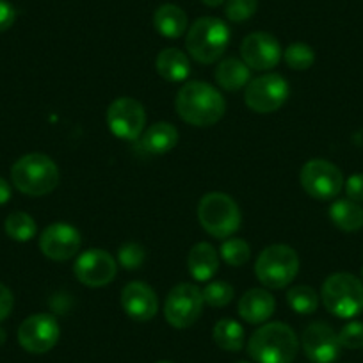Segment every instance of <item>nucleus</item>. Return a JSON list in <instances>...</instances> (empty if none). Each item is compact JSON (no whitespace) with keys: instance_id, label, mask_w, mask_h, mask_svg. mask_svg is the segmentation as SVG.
Listing matches in <instances>:
<instances>
[{"instance_id":"15","label":"nucleus","mask_w":363,"mask_h":363,"mask_svg":"<svg viewBox=\"0 0 363 363\" xmlns=\"http://www.w3.org/2000/svg\"><path fill=\"white\" fill-rule=\"evenodd\" d=\"M240 55L250 69L267 72L280 62L281 47L272 34L253 33L244 38L240 45Z\"/></svg>"},{"instance_id":"30","label":"nucleus","mask_w":363,"mask_h":363,"mask_svg":"<svg viewBox=\"0 0 363 363\" xmlns=\"http://www.w3.org/2000/svg\"><path fill=\"white\" fill-rule=\"evenodd\" d=\"M201 292H203V301L207 303V305L214 306V308L226 306L232 301L233 296H235V291H233L232 285L221 280L211 281Z\"/></svg>"},{"instance_id":"31","label":"nucleus","mask_w":363,"mask_h":363,"mask_svg":"<svg viewBox=\"0 0 363 363\" xmlns=\"http://www.w3.org/2000/svg\"><path fill=\"white\" fill-rule=\"evenodd\" d=\"M146 251L141 244L138 242H127L118 250V262L127 271H134L145 264Z\"/></svg>"},{"instance_id":"34","label":"nucleus","mask_w":363,"mask_h":363,"mask_svg":"<svg viewBox=\"0 0 363 363\" xmlns=\"http://www.w3.org/2000/svg\"><path fill=\"white\" fill-rule=\"evenodd\" d=\"M345 193H347L349 200L362 203L363 201V173H356L347 178L345 182Z\"/></svg>"},{"instance_id":"29","label":"nucleus","mask_w":363,"mask_h":363,"mask_svg":"<svg viewBox=\"0 0 363 363\" xmlns=\"http://www.w3.org/2000/svg\"><path fill=\"white\" fill-rule=\"evenodd\" d=\"M284 57L289 68L298 69V72H305V69L312 68L313 61H315V54H313L312 47H308L306 43L289 45L287 50L284 52Z\"/></svg>"},{"instance_id":"33","label":"nucleus","mask_w":363,"mask_h":363,"mask_svg":"<svg viewBox=\"0 0 363 363\" xmlns=\"http://www.w3.org/2000/svg\"><path fill=\"white\" fill-rule=\"evenodd\" d=\"M340 345L345 349H362L363 347V323L352 320L347 323L338 333Z\"/></svg>"},{"instance_id":"4","label":"nucleus","mask_w":363,"mask_h":363,"mask_svg":"<svg viewBox=\"0 0 363 363\" xmlns=\"http://www.w3.org/2000/svg\"><path fill=\"white\" fill-rule=\"evenodd\" d=\"M230 43V29L223 20L203 16L191 26L186 38L187 52L201 65H212L223 57Z\"/></svg>"},{"instance_id":"9","label":"nucleus","mask_w":363,"mask_h":363,"mask_svg":"<svg viewBox=\"0 0 363 363\" xmlns=\"http://www.w3.org/2000/svg\"><path fill=\"white\" fill-rule=\"evenodd\" d=\"M289 84L287 80L277 73H265L250 80L244 93L246 106L258 114L274 113L280 109L289 99Z\"/></svg>"},{"instance_id":"13","label":"nucleus","mask_w":363,"mask_h":363,"mask_svg":"<svg viewBox=\"0 0 363 363\" xmlns=\"http://www.w3.org/2000/svg\"><path fill=\"white\" fill-rule=\"evenodd\" d=\"M75 277L82 285L91 289L106 287L114 280L118 264L106 250H87L77 258Z\"/></svg>"},{"instance_id":"17","label":"nucleus","mask_w":363,"mask_h":363,"mask_svg":"<svg viewBox=\"0 0 363 363\" xmlns=\"http://www.w3.org/2000/svg\"><path fill=\"white\" fill-rule=\"evenodd\" d=\"M121 306L130 319L146 323L157 315L159 299L155 291L145 281H132L121 291Z\"/></svg>"},{"instance_id":"16","label":"nucleus","mask_w":363,"mask_h":363,"mask_svg":"<svg viewBox=\"0 0 363 363\" xmlns=\"http://www.w3.org/2000/svg\"><path fill=\"white\" fill-rule=\"evenodd\" d=\"M338 335L326 323H313L303 333V351L312 363H333L340 356Z\"/></svg>"},{"instance_id":"14","label":"nucleus","mask_w":363,"mask_h":363,"mask_svg":"<svg viewBox=\"0 0 363 363\" xmlns=\"http://www.w3.org/2000/svg\"><path fill=\"white\" fill-rule=\"evenodd\" d=\"M82 246V235L68 223H54L41 232L40 250L54 262H66L75 257Z\"/></svg>"},{"instance_id":"10","label":"nucleus","mask_w":363,"mask_h":363,"mask_svg":"<svg viewBox=\"0 0 363 363\" xmlns=\"http://www.w3.org/2000/svg\"><path fill=\"white\" fill-rule=\"evenodd\" d=\"M301 186L315 200H333L344 187V177L333 162L324 159L308 160L301 167Z\"/></svg>"},{"instance_id":"39","label":"nucleus","mask_w":363,"mask_h":363,"mask_svg":"<svg viewBox=\"0 0 363 363\" xmlns=\"http://www.w3.org/2000/svg\"><path fill=\"white\" fill-rule=\"evenodd\" d=\"M4 342H6V331L0 328V345L4 344Z\"/></svg>"},{"instance_id":"40","label":"nucleus","mask_w":363,"mask_h":363,"mask_svg":"<svg viewBox=\"0 0 363 363\" xmlns=\"http://www.w3.org/2000/svg\"><path fill=\"white\" fill-rule=\"evenodd\" d=\"M157 363H171V362H157Z\"/></svg>"},{"instance_id":"38","label":"nucleus","mask_w":363,"mask_h":363,"mask_svg":"<svg viewBox=\"0 0 363 363\" xmlns=\"http://www.w3.org/2000/svg\"><path fill=\"white\" fill-rule=\"evenodd\" d=\"M201 2L208 8H219L221 4H225V0H201Z\"/></svg>"},{"instance_id":"28","label":"nucleus","mask_w":363,"mask_h":363,"mask_svg":"<svg viewBox=\"0 0 363 363\" xmlns=\"http://www.w3.org/2000/svg\"><path fill=\"white\" fill-rule=\"evenodd\" d=\"M219 255L223 260L232 267H240V265L247 264L251 258V250L247 246L246 240L237 239V237H228L225 242L219 247Z\"/></svg>"},{"instance_id":"20","label":"nucleus","mask_w":363,"mask_h":363,"mask_svg":"<svg viewBox=\"0 0 363 363\" xmlns=\"http://www.w3.org/2000/svg\"><path fill=\"white\" fill-rule=\"evenodd\" d=\"M187 267L196 281H208L219 269V255L208 242L193 246L187 257Z\"/></svg>"},{"instance_id":"12","label":"nucleus","mask_w":363,"mask_h":363,"mask_svg":"<svg viewBox=\"0 0 363 363\" xmlns=\"http://www.w3.org/2000/svg\"><path fill=\"white\" fill-rule=\"evenodd\" d=\"M59 330L57 319L50 313H34L27 317L18 328V342L26 351L33 354H43L57 344Z\"/></svg>"},{"instance_id":"21","label":"nucleus","mask_w":363,"mask_h":363,"mask_svg":"<svg viewBox=\"0 0 363 363\" xmlns=\"http://www.w3.org/2000/svg\"><path fill=\"white\" fill-rule=\"evenodd\" d=\"M159 75L167 82H184L191 73V62L180 48H164L155 59Z\"/></svg>"},{"instance_id":"41","label":"nucleus","mask_w":363,"mask_h":363,"mask_svg":"<svg viewBox=\"0 0 363 363\" xmlns=\"http://www.w3.org/2000/svg\"><path fill=\"white\" fill-rule=\"evenodd\" d=\"M362 280H363V269H362Z\"/></svg>"},{"instance_id":"5","label":"nucleus","mask_w":363,"mask_h":363,"mask_svg":"<svg viewBox=\"0 0 363 363\" xmlns=\"http://www.w3.org/2000/svg\"><path fill=\"white\" fill-rule=\"evenodd\" d=\"M299 271V257L287 244H272L258 255L255 274L264 287L278 291L294 281Z\"/></svg>"},{"instance_id":"24","label":"nucleus","mask_w":363,"mask_h":363,"mask_svg":"<svg viewBox=\"0 0 363 363\" xmlns=\"http://www.w3.org/2000/svg\"><path fill=\"white\" fill-rule=\"evenodd\" d=\"M330 218L342 232H356L363 228V208L352 200H337L330 208Z\"/></svg>"},{"instance_id":"7","label":"nucleus","mask_w":363,"mask_h":363,"mask_svg":"<svg viewBox=\"0 0 363 363\" xmlns=\"http://www.w3.org/2000/svg\"><path fill=\"white\" fill-rule=\"evenodd\" d=\"M324 306L340 319H351L363 312V281L349 272H335L320 291Z\"/></svg>"},{"instance_id":"23","label":"nucleus","mask_w":363,"mask_h":363,"mask_svg":"<svg viewBox=\"0 0 363 363\" xmlns=\"http://www.w3.org/2000/svg\"><path fill=\"white\" fill-rule=\"evenodd\" d=\"M251 69L237 57H226L216 68V80L226 91H239L250 84Z\"/></svg>"},{"instance_id":"37","label":"nucleus","mask_w":363,"mask_h":363,"mask_svg":"<svg viewBox=\"0 0 363 363\" xmlns=\"http://www.w3.org/2000/svg\"><path fill=\"white\" fill-rule=\"evenodd\" d=\"M11 200V187L4 178H0V205L8 203Z\"/></svg>"},{"instance_id":"3","label":"nucleus","mask_w":363,"mask_h":363,"mask_svg":"<svg viewBox=\"0 0 363 363\" xmlns=\"http://www.w3.org/2000/svg\"><path fill=\"white\" fill-rule=\"evenodd\" d=\"M59 167L45 153H27L11 167V180L27 196H45L59 184Z\"/></svg>"},{"instance_id":"25","label":"nucleus","mask_w":363,"mask_h":363,"mask_svg":"<svg viewBox=\"0 0 363 363\" xmlns=\"http://www.w3.org/2000/svg\"><path fill=\"white\" fill-rule=\"evenodd\" d=\"M214 342L221 349L237 352L244 347V330L237 320L221 319L214 326Z\"/></svg>"},{"instance_id":"42","label":"nucleus","mask_w":363,"mask_h":363,"mask_svg":"<svg viewBox=\"0 0 363 363\" xmlns=\"http://www.w3.org/2000/svg\"><path fill=\"white\" fill-rule=\"evenodd\" d=\"M239 363H250V362H239Z\"/></svg>"},{"instance_id":"1","label":"nucleus","mask_w":363,"mask_h":363,"mask_svg":"<svg viewBox=\"0 0 363 363\" xmlns=\"http://www.w3.org/2000/svg\"><path fill=\"white\" fill-rule=\"evenodd\" d=\"M177 113L193 127H212L225 116L226 104L218 89L203 80H191L177 95Z\"/></svg>"},{"instance_id":"18","label":"nucleus","mask_w":363,"mask_h":363,"mask_svg":"<svg viewBox=\"0 0 363 363\" xmlns=\"http://www.w3.org/2000/svg\"><path fill=\"white\" fill-rule=\"evenodd\" d=\"M239 315L250 324H264L274 313L277 301L265 289H250L239 299Z\"/></svg>"},{"instance_id":"32","label":"nucleus","mask_w":363,"mask_h":363,"mask_svg":"<svg viewBox=\"0 0 363 363\" xmlns=\"http://www.w3.org/2000/svg\"><path fill=\"white\" fill-rule=\"evenodd\" d=\"M258 0H226L225 13L230 22H246L257 13Z\"/></svg>"},{"instance_id":"35","label":"nucleus","mask_w":363,"mask_h":363,"mask_svg":"<svg viewBox=\"0 0 363 363\" xmlns=\"http://www.w3.org/2000/svg\"><path fill=\"white\" fill-rule=\"evenodd\" d=\"M16 20V11L8 0H0V33L11 29Z\"/></svg>"},{"instance_id":"19","label":"nucleus","mask_w":363,"mask_h":363,"mask_svg":"<svg viewBox=\"0 0 363 363\" xmlns=\"http://www.w3.org/2000/svg\"><path fill=\"white\" fill-rule=\"evenodd\" d=\"M178 145V130L171 123L159 121L146 128L139 138V148L150 155H164Z\"/></svg>"},{"instance_id":"26","label":"nucleus","mask_w":363,"mask_h":363,"mask_svg":"<svg viewBox=\"0 0 363 363\" xmlns=\"http://www.w3.org/2000/svg\"><path fill=\"white\" fill-rule=\"evenodd\" d=\"M4 228L9 239L16 240V242H29L30 239H34L38 232L36 221L29 214H26V212H13V214H9L6 218Z\"/></svg>"},{"instance_id":"36","label":"nucleus","mask_w":363,"mask_h":363,"mask_svg":"<svg viewBox=\"0 0 363 363\" xmlns=\"http://www.w3.org/2000/svg\"><path fill=\"white\" fill-rule=\"evenodd\" d=\"M13 305H15L13 292L4 284H0V323L8 319L13 310Z\"/></svg>"},{"instance_id":"6","label":"nucleus","mask_w":363,"mask_h":363,"mask_svg":"<svg viewBox=\"0 0 363 363\" xmlns=\"http://www.w3.org/2000/svg\"><path fill=\"white\" fill-rule=\"evenodd\" d=\"M198 221L208 235L228 239L240 228L239 205L225 193H208L198 203Z\"/></svg>"},{"instance_id":"8","label":"nucleus","mask_w":363,"mask_h":363,"mask_svg":"<svg viewBox=\"0 0 363 363\" xmlns=\"http://www.w3.org/2000/svg\"><path fill=\"white\" fill-rule=\"evenodd\" d=\"M203 305V292L198 285L180 284L167 294L164 317L177 330H186L200 319Z\"/></svg>"},{"instance_id":"22","label":"nucleus","mask_w":363,"mask_h":363,"mask_svg":"<svg viewBox=\"0 0 363 363\" xmlns=\"http://www.w3.org/2000/svg\"><path fill=\"white\" fill-rule=\"evenodd\" d=\"M153 27L160 36L177 40L187 29V15L174 4H162L153 13Z\"/></svg>"},{"instance_id":"2","label":"nucleus","mask_w":363,"mask_h":363,"mask_svg":"<svg viewBox=\"0 0 363 363\" xmlns=\"http://www.w3.org/2000/svg\"><path fill=\"white\" fill-rule=\"evenodd\" d=\"M298 349L296 331L285 323L264 324L247 342V354L257 363H292Z\"/></svg>"},{"instance_id":"11","label":"nucleus","mask_w":363,"mask_h":363,"mask_svg":"<svg viewBox=\"0 0 363 363\" xmlns=\"http://www.w3.org/2000/svg\"><path fill=\"white\" fill-rule=\"evenodd\" d=\"M146 125L145 107L139 100L130 96L116 99L107 109V127L123 141H135L141 138Z\"/></svg>"},{"instance_id":"27","label":"nucleus","mask_w":363,"mask_h":363,"mask_svg":"<svg viewBox=\"0 0 363 363\" xmlns=\"http://www.w3.org/2000/svg\"><path fill=\"white\" fill-rule=\"evenodd\" d=\"M287 303L296 313L308 315L315 312L319 306V296L308 285H296L287 292Z\"/></svg>"}]
</instances>
